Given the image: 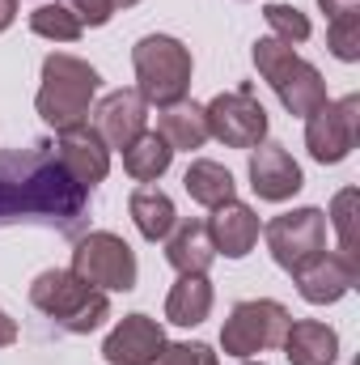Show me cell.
Here are the masks:
<instances>
[{
  "label": "cell",
  "mask_w": 360,
  "mask_h": 365,
  "mask_svg": "<svg viewBox=\"0 0 360 365\" xmlns=\"http://www.w3.org/2000/svg\"><path fill=\"white\" fill-rule=\"evenodd\" d=\"M166 349V327L149 314H123L110 336L102 340V361L106 365H153Z\"/></svg>",
  "instance_id": "cell-11"
},
{
  "label": "cell",
  "mask_w": 360,
  "mask_h": 365,
  "mask_svg": "<svg viewBox=\"0 0 360 365\" xmlns=\"http://www.w3.org/2000/svg\"><path fill=\"white\" fill-rule=\"evenodd\" d=\"M127 212H132L140 238H149V242H166V234H170L174 221H179L174 200H170L166 191H157V187H136L132 200H127Z\"/></svg>",
  "instance_id": "cell-22"
},
{
  "label": "cell",
  "mask_w": 360,
  "mask_h": 365,
  "mask_svg": "<svg viewBox=\"0 0 360 365\" xmlns=\"http://www.w3.org/2000/svg\"><path fill=\"white\" fill-rule=\"evenodd\" d=\"M90 115H93L90 128L102 136V145H106V149H119V153H123L140 132H149V102L136 90L106 93Z\"/></svg>",
  "instance_id": "cell-12"
},
{
  "label": "cell",
  "mask_w": 360,
  "mask_h": 365,
  "mask_svg": "<svg viewBox=\"0 0 360 365\" xmlns=\"http://www.w3.org/2000/svg\"><path fill=\"white\" fill-rule=\"evenodd\" d=\"M9 344H17V323H13L9 310L0 306V349H9Z\"/></svg>",
  "instance_id": "cell-31"
},
{
  "label": "cell",
  "mask_w": 360,
  "mask_h": 365,
  "mask_svg": "<svg viewBox=\"0 0 360 365\" xmlns=\"http://www.w3.org/2000/svg\"><path fill=\"white\" fill-rule=\"evenodd\" d=\"M212 302H216V289L208 272H191V276H179V284L170 289L166 297V319L174 327H199L208 314H212Z\"/></svg>",
  "instance_id": "cell-20"
},
{
  "label": "cell",
  "mask_w": 360,
  "mask_h": 365,
  "mask_svg": "<svg viewBox=\"0 0 360 365\" xmlns=\"http://www.w3.org/2000/svg\"><path fill=\"white\" fill-rule=\"evenodd\" d=\"M81 26H106L110 17H115V4L110 0H60Z\"/></svg>",
  "instance_id": "cell-29"
},
{
  "label": "cell",
  "mask_w": 360,
  "mask_h": 365,
  "mask_svg": "<svg viewBox=\"0 0 360 365\" xmlns=\"http://www.w3.org/2000/svg\"><path fill=\"white\" fill-rule=\"evenodd\" d=\"M242 365H268V361H250V357H246V361H242Z\"/></svg>",
  "instance_id": "cell-34"
},
{
  "label": "cell",
  "mask_w": 360,
  "mask_h": 365,
  "mask_svg": "<svg viewBox=\"0 0 360 365\" xmlns=\"http://www.w3.org/2000/svg\"><path fill=\"white\" fill-rule=\"evenodd\" d=\"M327 47H331L335 60L356 64L360 60V13H352V17H335V21L327 26Z\"/></svg>",
  "instance_id": "cell-26"
},
{
  "label": "cell",
  "mask_w": 360,
  "mask_h": 365,
  "mask_svg": "<svg viewBox=\"0 0 360 365\" xmlns=\"http://www.w3.org/2000/svg\"><path fill=\"white\" fill-rule=\"evenodd\" d=\"M174 162V149L162 140V132H140L127 149H123V170L136 182H157Z\"/></svg>",
  "instance_id": "cell-23"
},
{
  "label": "cell",
  "mask_w": 360,
  "mask_h": 365,
  "mask_svg": "<svg viewBox=\"0 0 360 365\" xmlns=\"http://www.w3.org/2000/svg\"><path fill=\"white\" fill-rule=\"evenodd\" d=\"M263 238H268L271 259L288 276H297L305 264H314L327 251V212L314 208V204L292 208V212H280V217L268 221Z\"/></svg>",
  "instance_id": "cell-8"
},
{
  "label": "cell",
  "mask_w": 360,
  "mask_h": 365,
  "mask_svg": "<svg viewBox=\"0 0 360 365\" xmlns=\"http://www.w3.org/2000/svg\"><path fill=\"white\" fill-rule=\"evenodd\" d=\"M97 90H102V77H97V68L90 60L55 51V56L43 60V86L34 93V110L43 115L47 128L68 132V128L90 123Z\"/></svg>",
  "instance_id": "cell-2"
},
{
  "label": "cell",
  "mask_w": 360,
  "mask_h": 365,
  "mask_svg": "<svg viewBox=\"0 0 360 365\" xmlns=\"http://www.w3.org/2000/svg\"><path fill=\"white\" fill-rule=\"evenodd\" d=\"M250 56H255L259 77L275 90V98L284 102L288 115L309 119L322 102H331V98H327V81H322V73H318L309 60H301L297 47H288V43H280V38H271L268 34V38L255 43Z\"/></svg>",
  "instance_id": "cell-4"
},
{
  "label": "cell",
  "mask_w": 360,
  "mask_h": 365,
  "mask_svg": "<svg viewBox=\"0 0 360 365\" xmlns=\"http://www.w3.org/2000/svg\"><path fill=\"white\" fill-rule=\"evenodd\" d=\"M280 349H284V357L292 365H335L339 361V336H335V327H327L318 319L288 323Z\"/></svg>",
  "instance_id": "cell-18"
},
{
  "label": "cell",
  "mask_w": 360,
  "mask_h": 365,
  "mask_svg": "<svg viewBox=\"0 0 360 365\" xmlns=\"http://www.w3.org/2000/svg\"><path fill=\"white\" fill-rule=\"evenodd\" d=\"M17 21V0H0V34Z\"/></svg>",
  "instance_id": "cell-32"
},
{
  "label": "cell",
  "mask_w": 360,
  "mask_h": 365,
  "mask_svg": "<svg viewBox=\"0 0 360 365\" xmlns=\"http://www.w3.org/2000/svg\"><path fill=\"white\" fill-rule=\"evenodd\" d=\"M132 68H136V93L157 110L191 93L195 60H191V47L179 43L174 34H144L132 47Z\"/></svg>",
  "instance_id": "cell-5"
},
{
  "label": "cell",
  "mask_w": 360,
  "mask_h": 365,
  "mask_svg": "<svg viewBox=\"0 0 360 365\" xmlns=\"http://www.w3.org/2000/svg\"><path fill=\"white\" fill-rule=\"evenodd\" d=\"M352 208H356V187H344V191L335 195V204H331L327 217H331V225H335V234H339V251L356 259V225H352L356 212H352Z\"/></svg>",
  "instance_id": "cell-27"
},
{
  "label": "cell",
  "mask_w": 360,
  "mask_h": 365,
  "mask_svg": "<svg viewBox=\"0 0 360 365\" xmlns=\"http://www.w3.org/2000/svg\"><path fill=\"white\" fill-rule=\"evenodd\" d=\"M208 234H212V247L216 255L225 259H246L259 242V212L242 200H229L221 208H212L208 217Z\"/></svg>",
  "instance_id": "cell-16"
},
{
  "label": "cell",
  "mask_w": 360,
  "mask_h": 365,
  "mask_svg": "<svg viewBox=\"0 0 360 365\" xmlns=\"http://www.w3.org/2000/svg\"><path fill=\"white\" fill-rule=\"evenodd\" d=\"M208 140H221L225 149H259L268 140V110L255 98V86H238L229 93H216L208 106Z\"/></svg>",
  "instance_id": "cell-9"
},
{
  "label": "cell",
  "mask_w": 360,
  "mask_h": 365,
  "mask_svg": "<svg viewBox=\"0 0 360 365\" xmlns=\"http://www.w3.org/2000/svg\"><path fill=\"white\" fill-rule=\"evenodd\" d=\"M30 306L38 314H47L60 331H73V336H90L110 319V297L85 284L73 268H47L34 276Z\"/></svg>",
  "instance_id": "cell-3"
},
{
  "label": "cell",
  "mask_w": 360,
  "mask_h": 365,
  "mask_svg": "<svg viewBox=\"0 0 360 365\" xmlns=\"http://www.w3.org/2000/svg\"><path fill=\"white\" fill-rule=\"evenodd\" d=\"M157 132H162V140H166L174 153L203 149V145H208V115H203L199 102L182 98V102L162 106V115H157Z\"/></svg>",
  "instance_id": "cell-19"
},
{
  "label": "cell",
  "mask_w": 360,
  "mask_h": 365,
  "mask_svg": "<svg viewBox=\"0 0 360 365\" xmlns=\"http://www.w3.org/2000/svg\"><path fill=\"white\" fill-rule=\"evenodd\" d=\"M288 323H292V314H288L280 302H271V297L238 302V306L229 310L225 327H221V349H225V357H238V361L259 357V353H268V349H280Z\"/></svg>",
  "instance_id": "cell-6"
},
{
  "label": "cell",
  "mask_w": 360,
  "mask_h": 365,
  "mask_svg": "<svg viewBox=\"0 0 360 365\" xmlns=\"http://www.w3.org/2000/svg\"><path fill=\"white\" fill-rule=\"evenodd\" d=\"M250 187H255L259 200H268V204H284V200H292V195L305 187V175H301L297 158H292L284 145L263 140V145L250 153Z\"/></svg>",
  "instance_id": "cell-14"
},
{
  "label": "cell",
  "mask_w": 360,
  "mask_h": 365,
  "mask_svg": "<svg viewBox=\"0 0 360 365\" xmlns=\"http://www.w3.org/2000/svg\"><path fill=\"white\" fill-rule=\"evenodd\" d=\"M55 158L64 162V170H68L73 179L81 182V187H90V191L110 175V149L102 145V136L93 132L90 123L60 132V140H55Z\"/></svg>",
  "instance_id": "cell-15"
},
{
  "label": "cell",
  "mask_w": 360,
  "mask_h": 365,
  "mask_svg": "<svg viewBox=\"0 0 360 365\" xmlns=\"http://www.w3.org/2000/svg\"><path fill=\"white\" fill-rule=\"evenodd\" d=\"M182 187H186V195H191L199 208H221V204L238 200L233 175H229L221 162H212V158H195V162L186 166V175H182Z\"/></svg>",
  "instance_id": "cell-21"
},
{
  "label": "cell",
  "mask_w": 360,
  "mask_h": 365,
  "mask_svg": "<svg viewBox=\"0 0 360 365\" xmlns=\"http://www.w3.org/2000/svg\"><path fill=\"white\" fill-rule=\"evenodd\" d=\"M73 272L102 293H127L136 289L140 268H136V251L119 234L93 230V234H81L73 247Z\"/></svg>",
  "instance_id": "cell-7"
},
{
  "label": "cell",
  "mask_w": 360,
  "mask_h": 365,
  "mask_svg": "<svg viewBox=\"0 0 360 365\" xmlns=\"http://www.w3.org/2000/svg\"><path fill=\"white\" fill-rule=\"evenodd\" d=\"M360 140V93H348L339 102H322L305 119V149L322 166H339Z\"/></svg>",
  "instance_id": "cell-10"
},
{
  "label": "cell",
  "mask_w": 360,
  "mask_h": 365,
  "mask_svg": "<svg viewBox=\"0 0 360 365\" xmlns=\"http://www.w3.org/2000/svg\"><path fill=\"white\" fill-rule=\"evenodd\" d=\"M166 264L179 276L191 272H208L216 264V247L208 234V221H174V230L166 234Z\"/></svg>",
  "instance_id": "cell-17"
},
{
  "label": "cell",
  "mask_w": 360,
  "mask_h": 365,
  "mask_svg": "<svg viewBox=\"0 0 360 365\" xmlns=\"http://www.w3.org/2000/svg\"><path fill=\"white\" fill-rule=\"evenodd\" d=\"M115 9H132V4H140V0H110Z\"/></svg>",
  "instance_id": "cell-33"
},
{
  "label": "cell",
  "mask_w": 360,
  "mask_h": 365,
  "mask_svg": "<svg viewBox=\"0 0 360 365\" xmlns=\"http://www.w3.org/2000/svg\"><path fill=\"white\" fill-rule=\"evenodd\" d=\"M30 30L38 34V38H51V43H77L81 34H85V26L55 0V4H38L34 13H30Z\"/></svg>",
  "instance_id": "cell-24"
},
{
  "label": "cell",
  "mask_w": 360,
  "mask_h": 365,
  "mask_svg": "<svg viewBox=\"0 0 360 365\" xmlns=\"http://www.w3.org/2000/svg\"><path fill=\"white\" fill-rule=\"evenodd\" d=\"M263 17H268V26H271V38H280L288 47H297V43L309 38V17L297 4H268Z\"/></svg>",
  "instance_id": "cell-25"
},
{
  "label": "cell",
  "mask_w": 360,
  "mask_h": 365,
  "mask_svg": "<svg viewBox=\"0 0 360 365\" xmlns=\"http://www.w3.org/2000/svg\"><path fill=\"white\" fill-rule=\"evenodd\" d=\"M360 276V264L344 251H322L314 264H305L297 272V293L309 302V306H335L344 293H352Z\"/></svg>",
  "instance_id": "cell-13"
},
{
  "label": "cell",
  "mask_w": 360,
  "mask_h": 365,
  "mask_svg": "<svg viewBox=\"0 0 360 365\" xmlns=\"http://www.w3.org/2000/svg\"><path fill=\"white\" fill-rule=\"evenodd\" d=\"M318 9L327 13V21H335V17H352V13H360V0H318Z\"/></svg>",
  "instance_id": "cell-30"
},
{
  "label": "cell",
  "mask_w": 360,
  "mask_h": 365,
  "mask_svg": "<svg viewBox=\"0 0 360 365\" xmlns=\"http://www.w3.org/2000/svg\"><path fill=\"white\" fill-rule=\"evenodd\" d=\"M153 365H221V357H216L208 344H199V340L191 344V340H186V344H166Z\"/></svg>",
  "instance_id": "cell-28"
},
{
  "label": "cell",
  "mask_w": 360,
  "mask_h": 365,
  "mask_svg": "<svg viewBox=\"0 0 360 365\" xmlns=\"http://www.w3.org/2000/svg\"><path fill=\"white\" fill-rule=\"evenodd\" d=\"M90 212V187L73 179L51 140L0 153V225L38 221L60 234H77Z\"/></svg>",
  "instance_id": "cell-1"
}]
</instances>
